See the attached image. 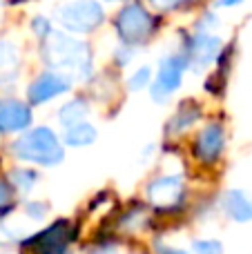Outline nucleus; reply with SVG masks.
Returning a JSON list of instances; mask_svg holds the SVG:
<instances>
[{"mask_svg":"<svg viewBox=\"0 0 252 254\" xmlns=\"http://www.w3.org/2000/svg\"><path fill=\"white\" fill-rule=\"evenodd\" d=\"M43 58L52 69H58V74L67 76L69 80H87L94 69L89 45L61 31H52L45 40Z\"/></svg>","mask_w":252,"mask_h":254,"instance_id":"f257e3e1","label":"nucleus"},{"mask_svg":"<svg viewBox=\"0 0 252 254\" xmlns=\"http://www.w3.org/2000/svg\"><path fill=\"white\" fill-rule=\"evenodd\" d=\"M11 154L22 163H34L40 167H54L63 163L65 158V147L56 131L49 127H34L20 134L11 143Z\"/></svg>","mask_w":252,"mask_h":254,"instance_id":"f03ea898","label":"nucleus"},{"mask_svg":"<svg viewBox=\"0 0 252 254\" xmlns=\"http://www.w3.org/2000/svg\"><path fill=\"white\" fill-rule=\"evenodd\" d=\"M78 225L69 219H58L43 228L40 232L20 239V248L31 254H61L69 250L71 243L78 241Z\"/></svg>","mask_w":252,"mask_h":254,"instance_id":"7ed1b4c3","label":"nucleus"},{"mask_svg":"<svg viewBox=\"0 0 252 254\" xmlns=\"http://www.w3.org/2000/svg\"><path fill=\"white\" fill-rule=\"evenodd\" d=\"M156 25H159V20H156L143 4H136V2L123 7L114 20L116 34H119V38L123 40V45L145 43V40L156 31Z\"/></svg>","mask_w":252,"mask_h":254,"instance_id":"20e7f679","label":"nucleus"},{"mask_svg":"<svg viewBox=\"0 0 252 254\" xmlns=\"http://www.w3.org/2000/svg\"><path fill=\"white\" fill-rule=\"evenodd\" d=\"M56 18L69 34H87L105 20V11L96 0H74L58 7Z\"/></svg>","mask_w":252,"mask_h":254,"instance_id":"39448f33","label":"nucleus"},{"mask_svg":"<svg viewBox=\"0 0 252 254\" xmlns=\"http://www.w3.org/2000/svg\"><path fill=\"white\" fill-rule=\"evenodd\" d=\"M147 203L159 212H177L186 201V183L179 174H161L145 190Z\"/></svg>","mask_w":252,"mask_h":254,"instance_id":"423d86ee","label":"nucleus"},{"mask_svg":"<svg viewBox=\"0 0 252 254\" xmlns=\"http://www.w3.org/2000/svg\"><path fill=\"white\" fill-rule=\"evenodd\" d=\"M188 69V63L181 54H172V56H165L159 63V71H156L154 80H152V101L154 103H165L183 83V74Z\"/></svg>","mask_w":252,"mask_h":254,"instance_id":"0eeeda50","label":"nucleus"},{"mask_svg":"<svg viewBox=\"0 0 252 254\" xmlns=\"http://www.w3.org/2000/svg\"><path fill=\"white\" fill-rule=\"evenodd\" d=\"M221 38L212 31H196V34H190L186 38V45H183V54L188 67H192L194 71L203 69V67L212 65L219 56H221Z\"/></svg>","mask_w":252,"mask_h":254,"instance_id":"6e6552de","label":"nucleus"},{"mask_svg":"<svg viewBox=\"0 0 252 254\" xmlns=\"http://www.w3.org/2000/svg\"><path fill=\"white\" fill-rule=\"evenodd\" d=\"M223 149H226V131H223V125L217 123V121L205 125L196 134L194 145H192L194 158L203 165H214L221 158Z\"/></svg>","mask_w":252,"mask_h":254,"instance_id":"1a4fd4ad","label":"nucleus"},{"mask_svg":"<svg viewBox=\"0 0 252 254\" xmlns=\"http://www.w3.org/2000/svg\"><path fill=\"white\" fill-rule=\"evenodd\" d=\"M71 89V80L67 76L58 74V71H45L40 74L27 89V98L31 105H43V103L52 101L56 96H63Z\"/></svg>","mask_w":252,"mask_h":254,"instance_id":"9d476101","label":"nucleus"},{"mask_svg":"<svg viewBox=\"0 0 252 254\" xmlns=\"http://www.w3.org/2000/svg\"><path fill=\"white\" fill-rule=\"evenodd\" d=\"M31 107L20 101H2L0 103V134H16L29 129Z\"/></svg>","mask_w":252,"mask_h":254,"instance_id":"9b49d317","label":"nucleus"},{"mask_svg":"<svg viewBox=\"0 0 252 254\" xmlns=\"http://www.w3.org/2000/svg\"><path fill=\"white\" fill-rule=\"evenodd\" d=\"M221 210L235 223H250L252 221V194L241 188H232L223 192Z\"/></svg>","mask_w":252,"mask_h":254,"instance_id":"f8f14e48","label":"nucleus"},{"mask_svg":"<svg viewBox=\"0 0 252 254\" xmlns=\"http://www.w3.org/2000/svg\"><path fill=\"white\" fill-rule=\"evenodd\" d=\"M199 119H201V107L196 105L194 101L181 103V105H179V110H177V114H174L172 119H170V123H168V134L170 136L183 134V131L190 129V127L194 125Z\"/></svg>","mask_w":252,"mask_h":254,"instance_id":"ddd939ff","label":"nucleus"},{"mask_svg":"<svg viewBox=\"0 0 252 254\" xmlns=\"http://www.w3.org/2000/svg\"><path fill=\"white\" fill-rule=\"evenodd\" d=\"M145 225H147V205L145 203H134V205H129L127 210L116 219V228L127 234L136 232V230H143Z\"/></svg>","mask_w":252,"mask_h":254,"instance_id":"4468645a","label":"nucleus"},{"mask_svg":"<svg viewBox=\"0 0 252 254\" xmlns=\"http://www.w3.org/2000/svg\"><path fill=\"white\" fill-rule=\"evenodd\" d=\"M96 136H98L96 127H94L92 123L80 121V123H76V125L65 127L63 143L69 145V147H87V145H92L94 140H96Z\"/></svg>","mask_w":252,"mask_h":254,"instance_id":"2eb2a0df","label":"nucleus"},{"mask_svg":"<svg viewBox=\"0 0 252 254\" xmlns=\"http://www.w3.org/2000/svg\"><path fill=\"white\" fill-rule=\"evenodd\" d=\"M18 49L9 40H0V85L11 83L18 74Z\"/></svg>","mask_w":252,"mask_h":254,"instance_id":"dca6fc26","label":"nucleus"},{"mask_svg":"<svg viewBox=\"0 0 252 254\" xmlns=\"http://www.w3.org/2000/svg\"><path fill=\"white\" fill-rule=\"evenodd\" d=\"M38 172L31 170V167H16V170L9 172V181L7 183L11 185L13 192H20V194H29L31 190L36 188L38 183Z\"/></svg>","mask_w":252,"mask_h":254,"instance_id":"f3484780","label":"nucleus"},{"mask_svg":"<svg viewBox=\"0 0 252 254\" xmlns=\"http://www.w3.org/2000/svg\"><path fill=\"white\" fill-rule=\"evenodd\" d=\"M89 114V107L83 98H76V101L67 103V105L61 107L58 112V121H61L63 127H69V125H76L80 121H85V116Z\"/></svg>","mask_w":252,"mask_h":254,"instance_id":"a211bd4d","label":"nucleus"},{"mask_svg":"<svg viewBox=\"0 0 252 254\" xmlns=\"http://www.w3.org/2000/svg\"><path fill=\"white\" fill-rule=\"evenodd\" d=\"M190 254H223V243L219 239H194Z\"/></svg>","mask_w":252,"mask_h":254,"instance_id":"6ab92c4d","label":"nucleus"},{"mask_svg":"<svg viewBox=\"0 0 252 254\" xmlns=\"http://www.w3.org/2000/svg\"><path fill=\"white\" fill-rule=\"evenodd\" d=\"M150 83H152V69L145 65V67H138V69L129 76L127 87L132 89V92H141V89H145Z\"/></svg>","mask_w":252,"mask_h":254,"instance_id":"aec40b11","label":"nucleus"},{"mask_svg":"<svg viewBox=\"0 0 252 254\" xmlns=\"http://www.w3.org/2000/svg\"><path fill=\"white\" fill-rule=\"evenodd\" d=\"M49 214V205L45 201H29L25 203V216L29 221H43Z\"/></svg>","mask_w":252,"mask_h":254,"instance_id":"412c9836","label":"nucleus"},{"mask_svg":"<svg viewBox=\"0 0 252 254\" xmlns=\"http://www.w3.org/2000/svg\"><path fill=\"white\" fill-rule=\"evenodd\" d=\"M87 254H119V250H116V243L110 241V237H107V239H96L94 246H89Z\"/></svg>","mask_w":252,"mask_h":254,"instance_id":"4be33fe9","label":"nucleus"},{"mask_svg":"<svg viewBox=\"0 0 252 254\" xmlns=\"http://www.w3.org/2000/svg\"><path fill=\"white\" fill-rule=\"evenodd\" d=\"M31 29H34V34L38 36V38H49V34H52V22L47 20L45 16H36L34 20H31Z\"/></svg>","mask_w":252,"mask_h":254,"instance_id":"5701e85b","label":"nucleus"},{"mask_svg":"<svg viewBox=\"0 0 252 254\" xmlns=\"http://www.w3.org/2000/svg\"><path fill=\"white\" fill-rule=\"evenodd\" d=\"M13 190L7 181L0 179V207H7V205H13Z\"/></svg>","mask_w":252,"mask_h":254,"instance_id":"b1692460","label":"nucleus"},{"mask_svg":"<svg viewBox=\"0 0 252 254\" xmlns=\"http://www.w3.org/2000/svg\"><path fill=\"white\" fill-rule=\"evenodd\" d=\"M188 2L190 0H152V4H156L159 9H179Z\"/></svg>","mask_w":252,"mask_h":254,"instance_id":"393cba45","label":"nucleus"},{"mask_svg":"<svg viewBox=\"0 0 252 254\" xmlns=\"http://www.w3.org/2000/svg\"><path fill=\"white\" fill-rule=\"evenodd\" d=\"M156 254H190V252L181 250V248H170L165 243H156Z\"/></svg>","mask_w":252,"mask_h":254,"instance_id":"a878e982","label":"nucleus"},{"mask_svg":"<svg viewBox=\"0 0 252 254\" xmlns=\"http://www.w3.org/2000/svg\"><path fill=\"white\" fill-rule=\"evenodd\" d=\"M244 0H217V7H237L241 4Z\"/></svg>","mask_w":252,"mask_h":254,"instance_id":"bb28decb","label":"nucleus"},{"mask_svg":"<svg viewBox=\"0 0 252 254\" xmlns=\"http://www.w3.org/2000/svg\"><path fill=\"white\" fill-rule=\"evenodd\" d=\"M107 2H119V0H107Z\"/></svg>","mask_w":252,"mask_h":254,"instance_id":"cd10ccee","label":"nucleus"},{"mask_svg":"<svg viewBox=\"0 0 252 254\" xmlns=\"http://www.w3.org/2000/svg\"><path fill=\"white\" fill-rule=\"evenodd\" d=\"M61 254H71V252H69V250H67V252H61Z\"/></svg>","mask_w":252,"mask_h":254,"instance_id":"c85d7f7f","label":"nucleus"}]
</instances>
